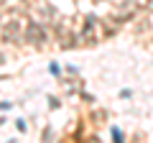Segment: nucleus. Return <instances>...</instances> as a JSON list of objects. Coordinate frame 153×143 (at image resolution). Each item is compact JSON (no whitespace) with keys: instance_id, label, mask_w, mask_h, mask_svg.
Instances as JSON below:
<instances>
[{"instance_id":"3","label":"nucleus","mask_w":153,"mask_h":143,"mask_svg":"<svg viewBox=\"0 0 153 143\" xmlns=\"http://www.w3.org/2000/svg\"><path fill=\"white\" fill-rule=\"evenodd\" d=\"M49 69H51V74H59V64H56V61H51Z\"/></svg>"},{"instance_id":"2","label":"nucleus","mask_w":153,"mask_h":143,"mask_svg":"<svg viewBox=\"0 0 153 143\" xmlns=\"http://www.w3.org/2000/svg\"><path fill=\"white\" fill-rule=\"evenodd\" d=\"M112 138H115V143H125V141H123V133H120V128H112Z\"/></svg>"},{"instance_id":"1","label":"nucleus","mask_w":153,"mask_h":143,"mask_svg":"<svg viewBox=\"0 0 153 143\" xmlns=\"http://www.w3.org/2000/svg\"><path fill=\"white\" fill-rule=\"evenodd\" d=\"M26 39L33 41L36 46H41V44H44V39H46V31L38 26V23H28V26H26Z\"/></svg>"},{"instance_id":"4","label":"nucleus","mask_w":153,"mask_h":143,"mask_svg":"<svg viewBox=\"0 0 153 143\" xmlns=\"http://www.w3.org/2000/svg\"><path fill=\"white\" fill-rule=\"evenodd\" d=\"M146 8H148V10H153V0H146Z\"/></svg>"}]
</instances>
